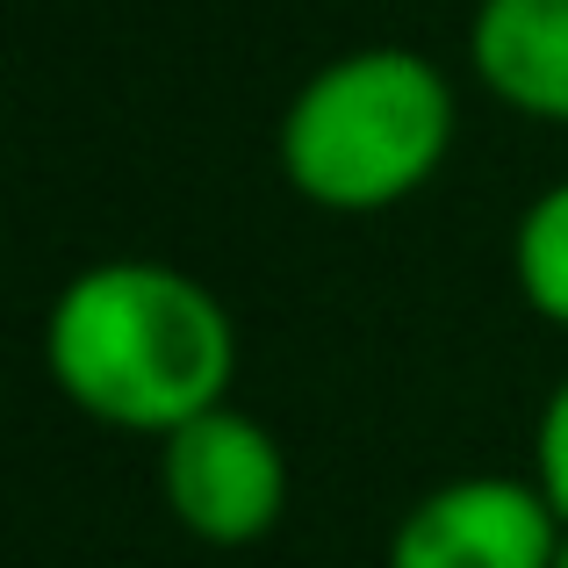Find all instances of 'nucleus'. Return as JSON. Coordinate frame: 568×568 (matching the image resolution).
<instances>
[{"instance_id":"nucleus-2","label":"nucleus","mask_w":568,"mask_h":568,"mask_svg":"<svg viewBox=\"0 0 568 568\" xmlns=\"http://www.w3.org/2000/svg\"><path fill=\"white\" fill-rule=\"evenodd\" d=\"M460 130L454 80L425 51L361 43L288 94L274 130L281 181L324 216H382L446 166Z\"/></svg>"},{"instance_id":"nucleus-4","label":"nucleus","mask_w":568,"mask_h":568,"mask_svg":"<svg viewBox=\"0 0 568 568\" xmlns=\"http://www.w3.org/2000/svg\"><path fill=\"white\" fill-rule=\"evenodd\" d=\"M561 532L532 475H454L396 518L382 568H555Z\"/></svg>"},{"instance_id":"nucleus-5","label":"nucleus","mask_w":568,"mask_h":568,"mask_svg":"<svg viewBox=\"0 0 568 568\" xmlns=\"http://www.w3.org/2000/svg\"><path fill=\"white\" fill-rule=\"evenodd\" d=\"M468 65L511 115L568 130V0H475Z\"/></svg>"},{"instance_id":"nucleus-6","label":"nucleus","mask_w":568,"mask_h":568,"mask_svg":"<svg viewBox=\"0 0 568 568\" xmlns=\"http://www.w3.org/2000/svg\"><path fill=\"white\" fill-rule=\"evenodd\" d=\"M511 281L540 324L568 332V181L540 187L511 231Z\"/></svg>"},{"instance_id":"nucleus-7","label":"nucleus","mask_w":568,"mask_h":568,"mask_svg":"<svg viewBox=\"0 0 568 568\" xmlns=\"http://www.w3.org/2000/svg\"><path fill=\"white\" fill-rule=\"evenodd\" d=\"M532 483L547 489V504H555L561 526H568V375L547 388L540 417H532Z\"/></svg>"},{"instance_id":"nucleus-8","label":"nucleus","mask_w":568,"mask_h":568,"mask_svg":"<svg viewBox=\"0 0 568 568\" xmlns=\"http://www.w3.org/2000/svg\"><path fill=\"white\" fill-rule=\"evenodd\" d=\"M555 568H568V532H561V555H555Z\"/></svg>"},{"instance_id":"nucleus-3","label":"nucleus","mask_w":568,"mask_h":568,"mask_svg":"<svg viewBox=\"0 0 568 568\" xmlns=\"http://www.w3.org/2000/svg\"><path fill=\"white\" fill-rule=\"evenodd\" d=\"M159 497L187 540L260 547L288 511V454L266 417L216 403L159 439Z\"/></svg>"},{"instance_id":"nucleus-1","label":"nucleus","mask_w":568,"mask_h":568,"mask_svg":"<svg viewBox=\"0 0 568 568\" xmlns=\"http://www.w3.org/2000/svg\"><path fill=\"white\" fill-rule=\"evenodd\" d=\"M43 367L80 417L166 439L231 403L237 324L202 274L166 260H94L43 317Z\"/></svg>"}]
</instances>
